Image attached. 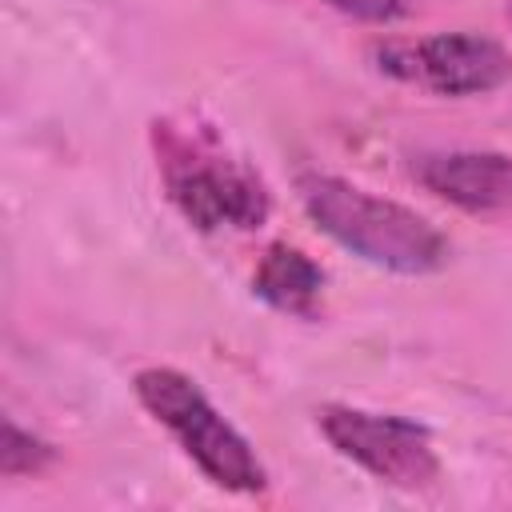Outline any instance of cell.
<instances>
[{
  "label": "cell",
  "mask_w": 512,
  "mask_h": 512,
  "mask_svg": "<svg viewBox=\"0 0 512 512\" xmlns=\"http://www.w3.org/2000/svg\"><path fill=\"white\" fill-rule=\"evenodd\" d=\"M308 220L352 256L396 276H428L448 264V240L420 212L372 196L340 176L308 172L296 184Z\"/></svg>",
  "instance_id": "obj_1"
},
{
  "label": "cell",
  "mask_w": 512,
  "mask_h": 512,
  "mask_svg": "<svg viewBox=\"0 0 512 512\" xmlns=\"http://www.w3.org/2000/svg\"><path fill=\"white\" fill-rule=\"evenodd\" d=\"M132 388H136V400L152 412V420L176 436L184 456L216 488L244 492V496L268 488V472L256 448L216 412V404L200 392L196 380H188L176 368H140Z\"/></svg>",
  "instance_id": "obj_2"
},
{
  "label": "cell",
  "mask_w": 512,
  "mask_h": 512,
  "mask_svg": "<svg viewBox=\"0 0 512 512\" xmlns=\"http://www.w3.org/2000/svg\"><path fill=\"white\" fill-rule=\"evenodd\" d=\"M160 172L176 212L200 228H260L268 220V188L252 168L224 156L208 136L168 128L160 136Z\"/></svg>",
  "instance_id": "obj_3"
},
{
  "label": "cell",
  "mask_w": 512,
  "mask_h": 512,
  "mask_svg": "<svg viewBox=\"0 0 512 512\" xmlns=\"http://www.w3.org/2000/svg\"><path fill=\"white\" fill-rule=\"evenodd\" d=\"M316 424L324 440L352 464H360L368 476L392 484V488H432L440 476L436 448L428 432L416 420L388 416V412H364L348 404H328L316 412Z\"/></svg>",
  "instance_id": "obj_4"
},
{
  "label": "cell",
  "mask_w": 512,
  "mask_h": 512,
  "mask_svg": "<svg viewBox=\"0 0 512 512\" xmlns=\"http://www.w3.org/2000/svg\"><path fill=\"white\" fill-rule=\"evenodd\" d=\"M380 60L388 72L416 80L440 96H484L512 72L508 52L476 32H440L408 48H388Z\"/></svg>",
  "instance_id": "obj_5"
},
{
  "label": "cell",
  "mask_w": 512,
  "mask_h": 512,
  "mask_svg": "<svg viewBox=\"0 0 512 512\" xmlns=\"http://www.w3.org/2000/svg\"><path fill=\"white\" fill-rule=\"evenodd\" d=\"M412 176L420 188L464 212L512 208V156L504 152H480V148L424 152L412 160Z\"/></svg>",
  "instance_id": "obj_6"
},
{
  "label": "cell",
  "mask_w": 512,
  "mask_h": 512,
  "mask_svg": "<svg viewBox=\"0 0 512 512\" xmlns=\"http://www.w3.org/2000/svg\"><path fill=\"white\" fill-rule=\"evenodd\" d=\"M252 292L284 316L316 320L324 296V268L292 244H272L252 272Z\"/></svg>",
  "instance_id": "obj_7"
},
{
  "label": "cell",
  "mask_w": 512,
  "mask_h": 512,
  "mask_svg": "<svg viewBox=\"0 0 512 512\" xmlns=\"http://www.w3.org/2000/svg\"><path fill=\"white\" fill-rule=\"evenodd\" d=\"M52 460V448L28 432H20L12 420L4 424V444H0V472L4 476H24V472H40Z\"/></svg>",
  "instance_id": "obj_8"
},
{
  "label": "cell",
  "mask_w": 512,
  "mask_h": 512,
  "mask_svg": "<svg viewBox=\"0 0 512 512\" xmlns=\"http://www.w3.org/2000/svg\"><path fill=\"white\" fill-rule=\"evenodd\" d=\"M324 4L352 20H368V24H388V20L404 16V8H408V0H324Z\"/></svg>",
  "instance_id": "obj_9"
}]
</instances>
